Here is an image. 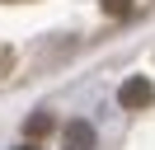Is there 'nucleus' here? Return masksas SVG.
<instances>
[{
	"instance_id": "1",
	"label": "nucleus",
	"mask_w": 155,
	"mask_h": 150,
	"mask_svg": "<svg viewBox=\"0 0 155 150\" xmlns=\"http://www.w3.org/2000/svg\"><path fill=\"white\" fill-rule=\"evenodd\" d=\"M117 99H122V108H150V103H155V84L146 80V75H132Z\"/></svg>"
},
{
	"instance_id": "2",
	"label": "nucleus",
	"mask_w": 155,
	"mask_h": 150,
	"mask_svg": "<svg viewBox=\"0 0 155 150\" xmlns=\"http://www.w3.org/2000/svg\"><path fill=\"white\" fill-rule=\"evenodd\" d=\"M66 145L71 150H89L94 145V127H89V122H71L66 127Z\"/></svg>"
},
{
	"instance_id": "3",
	"label": "nucleus",
	"mask_w": 155,
	"mask_h": 150,
	"mask_svg": "<svg viewBox=\"0 0 155 150\" xmlns=\"http://www.w3.org/2000/svg\"><path fill=\"white\" fill-rule=\"evenodd\" d=\"M52 127H57V122H52V112H33V117H28V122H24V131H28V136H33V141H38V136H47V131H52Z\"/></svg>"
},
{
	"instance_id": "4",
	"label": "nucleus",
	"mask_w": 155,
	"mask_h": 150,
	"mask_svg": "<svg viewBox=\"0 0 155 150\" xmlns=\"http://www.w3.org/2000/svg\"><path fill=\"white\" fill-rule=\"evenodd\" d=\"M104 5V14H113V19H127L132 14V0H99Z\"/></svg>"
},
{
	"instance_id": "5",
	"label": "nucleus",
	"mask_w": 155,
	"mask_h": 150,
	"mask_svg": "<svg viewBox=\"0 0 155 150\" xmlns=\"http://www.w3.org/2000/svg\"><path fill=\"white\" fill-rule=\"evenodd\" d=\"M10 66H14V52H10V47H0V75L10 70Z\"/></svg>"
},
{
	"instance_id": "6",
	"label": "nucleus",
	"mask_w": 155,
	"mask_h": 150,
	"mask_svg": "<svg viewBox=\"0 0 155 150\" xmlns=\"http://www.w3.org/2000/svg\"><path fill=\"white\" fill-rule=\"evenodd\" d=\"M19 150H33V145H19Z\"/></svg>"
}]
</instances>
